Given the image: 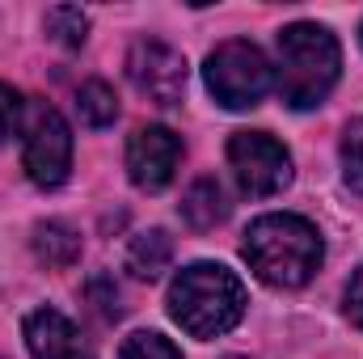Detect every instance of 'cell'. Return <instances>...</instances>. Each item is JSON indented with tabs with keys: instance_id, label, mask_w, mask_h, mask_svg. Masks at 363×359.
<instances>
[{
	"instance_id": "cell-1",
	"label": "cell",
	"mask_w": 363,
	"mask_h": 359,
	"mask_svg": "<svg viewBox=\"0 0 363 359\" xmlns=\"http://www.w3.org/2000/svg\"><path fill=\"white\" fill-rule=\"evenodd\" d=\"M321 233L304 216L274 211L245 233V263L271 287H304L321 267Z\"/></svg>"
},
{
	"instance_id": "cell-2",
	"label": "cell",
	"mask_w": 363,
	"mask_h": 359,
	"mask_svg": "<svg viewBox=\"0 0 363 359\" xmlns=\"http://www.w3.org/2000/svg\"><path fill=\"white\" fill-rule=\"evenodd\" d=\"M169 313L190 338H220L245 313V283L220 263H190L169 287Z\"/></svg>"
},
{
	"instance_id": "cell-3",
	"label": "cell",
	"mask_w": 363,
	"mask_h": 359,
	"mask_svg": "<svg viewBox=\"0 0 363 359\" xmlns=\"http://www.w3.org/2000/svg\"><path fill=\"white\" fill-rule=\"evenodd\" d=\"M338 68H342V51L325 26L296 21L279 34V97L291 110L321 106L338 85Z\"/></svg>"
},
{
	"instance_id": "cell-4",
	"label": "cell",
	"mask_w": 363,
	"mask_h": 359,
	"mask_svg": "<svg viewBox=\"0 0 363 359\" xmlns=\"http://www.w3.org/2000/svg\"><path fill=\"white\" fill-rule=\"evenodd\" d=\"M203 77H207V89L216 93V101L228 106V110H250V106H258L267 97V89H271V64L245 38L220 43L207 55Z\"/></svg>"
},
{
	"instance_id": "cell-5",
	"label": "cell",
	"mask_w": 363,
	"mask_h": 359,
	"mask_svg": "<svg viewBox=\"0 0 363 359\" xmlns=\"http://www.w3.org/2000/svg\"><path fill=\"white\" fill-rule=\"evenodd\" d=\"M21 165L34 186H60L72 170V131L60 118L55 106L34 101L30 106V123H26V148H21Z\"/></svg>"
},
{
	"instance_id": "cell-6",
	"label": "cell",
	"mask_w": 363,
	"mask_h": 359,
	"mask_svg": "<svg viewBox=\"0 0 363 359\" xmlns=\"http://www.w3.org/2000/svg\"><path fill=\"white\" fill-rule=\"evenodd\" d=\"M228 165L250 199L279 194L291 182V157L267 131H237L228 140Z\"/></svg>"
},
{
	"instance_id": "cell-7",
	"label": "cell",
	"mask_w": 363,
	"mask_h": 359,
	"mask_svg": "<svg viewBox=\"0 0 363 359\" xmlns=\"http://www.w3.org/2000/svg\"><path fill=\"white\" fill-rule=\"evenodd\" d=\"M127 77L131 85L157 106H178L186 93V60L161 38H140L127 51Z\"/></svg>"
},
{
	"instance_id": "cell-8",
	"label": "cell",
	"mask_w": 363,
	"mask_h": 359,
	"mask_svg": "<svg viewBox=\"0 0 363 359\" xmlns=\"http://www.w3.org/2000/svg\"><path fill=\"white\" fill-rule=\"evenodd\" d=\"M182 161V140L169 127H140L127 140V174L140 190H165Z\"/></svg>"
},
{
	"instance_id": "cell-9",
	"label": "cell",
	"mask_w": 363,
	"mask_h": 359,
	"mask_svg": "<svg viewBox=\"0 0 363 359\" xmlns=\"http://www.w3.org/2000/svg\"><path fill=\"white\" fill-rule=\"evenodd\" d=\"M26 347L34 359H93L77 326L60 309H34L26 317Z\"/></svg>"
},
{
	"instance_id": "cell-10",
	"label": "cell",
	"mask_w": 363,
	"mask_h": 359,
	"mask_svg": "<svg viewBox=\"0 0 363 359\" xmlns=\"http://www.w3.org/2000/svg\"><path fill=\"white\" fill-rule=\"evenodd\" d=\"M174 263V237L165 228H148L140 237H131L127 245V270L135 279H161Z\"/></svg>"
},
{
	"instance_id": "cell-11",
	"label": "cell",
	"mask_w": 363,
	"mask_h": 359,
	"mask_svg": "<svg viewBox=\"0 0 363 359\" xmlns=\"http://www.w3.org/2000/svg\"><path fill=\"white\" fill-rule=\"evenodd\" d=\"M224 216H228V203H224V186L216 178H199L186 190V199H182V220H186L190 228L207 233V228H216Z\"/></svg>"
},
{
	"instance_id": "cell-12",
	"label": "cell",
	"mask_w": 363,
	"mask_h": 359,
	"mask_svg": "<svg viewBox=\"0 0 363 359\" xmlns=\"http://www.w3.org/2000/svg\"><path fill=\"white\" fill-rule=\"evenodd\" d=\"M34 254L47 267H72L81 258V237L68 224H60V220H43L34 228Z\"/></svg>"
},
{
	"instance_id": "cell-13",
	"label": "cell",
	"mask_w": 363,
	"mask_h": 359,
	"mask_svg": "<svg viewBox=\"0 0 363 359\" xmlns=\"http://www.w3.org/2000/svg\"><path fill=\"white\" fill-rule=\"evenodd\" d=\"M77 106H81L89 127H110L118 118V97H114V89L106 81H85L81 93H77Z\"/></svg>"
},
{
	"instance_id": "cell-14",
	"label": "cell",
	"mask_w": 363,
	"mask_h": 359,
	"mask_svg": "<svg viewBox=\"0 0 363 359\" xmlns=\"http://www.w3.org/2000/svg\"><path fill=\"white\" fill-rule=\"evenodd\" d=\"M47 34L60 47H81L89 34V17L77 4H55V9H47Z\"/></svg>"
},
{
	"instance_id": "cell-15",
	"label": "cell",
	"mask_w": 363,
	"mask_h": 359,
	"mask_svg": "<svg viewBox=\"0 0 363 359\" xmlns=\"http://www.w3.org/2000/svg\"><path fill=\"white\" fill-rule=\"evenodd\" d=\"M342 174H347V186L363 194V118H351L342 131Z\"/></svg>"
},
{
	"instance_id": "cell-16",
	"label": "cell",
	"mask_w": 363,
	"mask_h": 359,
	"mask_svg": "<svg viewBox=\"0 0 363 359\" xmlns=\"http://www.w3.org/2000/svg\"><path fill=\"white\" fill-rule=\"evenodd\" d=\"M118 359H182V351L169 338H161V334H131L123 343Z\"/></svg>"
},
{
	"instance_id": "cell-17",
	"label": "cell",
	"mask_w": 363,
	"mask_h": 359,
	"mask_svg": "<svg viewBox=\"0 0 363 359\" xmlns=\"http://www.w3.org/2000/svg\"><path fill=\"white\" fill-rule=\"evenodd\" d=\"M85 292H89L93 309H97L106 321H118V317H123V304H118V287H114V279H110V275H93Z\"/></svg>"
},
{
	"instance_id": "cell-18",
	"label": "cell",
	"mask_w": 363,
	"mask_h": 359,
	"mask_svg": "<svg viewBox=\"0 0 363 359\" xmlns=\"http://www.w3.org/2000/svg\"><path fill=\"white\" fill-rule=\"evenodd\" d=\"M21 110H26V101H21V93L9 89V85H0V144L21 127Z\"/></svg>"
},
{
	"instance_id": "cell-19",
	"label": "cell",
	"mask_w": 363,
	"mask_h": 359,
	"mask_svg": "<svg viewBox=\"0 0 363 359\" xmlns=\"http://www.w3.org/2000/svg\"><path fill=\"white\" fill-rule=\"evenodd\" d=\"M347 317L363 330V267L355 270V275H351V283H347Z\"/></svg>"
},
{
	"instance_id": "cell-20",
	"label": "cell",
	"mask_w": 363,
	"mask_h": 359,
	"mask_svg": "<svg viewBox=\"0 0 363 359\" xmlns=\"http://www.w3.org/2000/svg\"><path fill=\"white\" fill-rule=\"evenodd\" d=\"M228 359H245V355H228Z\"/></svg>"
},
{
	"instance_id": "cell-21",
	"label": "cell",
	"mask_w": 363,
	"mask_h": 359,
	"mask_svg": "<svg viewBox=\"0 0 363 359\" xmlns=\"http://www.w3.org/2000/svg\"><path fill=\"white\" fill-rule=\"evenodd\" d=\"M359 38H363V34H359Z\"/></svg>"
}]
</instances>
